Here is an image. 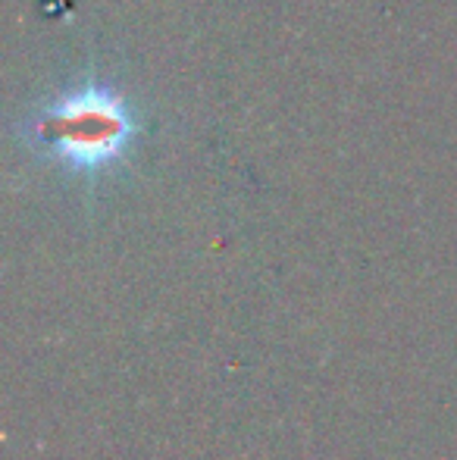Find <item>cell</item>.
Returning a JSON list of instances; mask_svg holds the SVG:
<instances>
[{
  "label": "cell",
  "mask_w": 457,
  "mask_h": 460,
  "mask_svg": "<svg viewBox=\"0 0 457 460\" xmlns=\"http://www.w3.org/2000/svg\"><path fill=\"white\" fill-rule=\"evenodd\" d=\"M44 151L73 170H104L126 154L135 119L126 101L104 85H85L50 103L31 126Z\"/></svg>",
  "instance_id": "6da1fadb"
}]
</instances>
